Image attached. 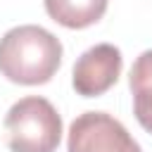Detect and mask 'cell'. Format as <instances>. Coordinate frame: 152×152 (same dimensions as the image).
<instances>
[{
	"label": "cell",
	"instance_id": "6da1fadb",
	"mask_svg": "<svg viewBox=\"0 0 152 152\" xmlns=\"http://www.w3.org/2000/svg\"><path fill=\"white\" fill-rule=\"evenodd\" d=\"M62 43L43 26L24 24L0 38V74L19 86L48 83L62 64Z\"/></svg>",
	"mask_w": 152,
	"mask_h": 152
},
{
	"label": "cell",
	"instance_id": "7a4b0ae2",
	"mask_svg": "<svg viewBox=\"0 0 152 152\" xmlns=\"http://www.w3.org/2000/svg\"><path fill=\"white\" fill-rule=\"evenodd\" d=\"M12 152H55L62 140V116L50 100L28 95L14 102L2 121Z\"/></svg>",
	"mask_w": 152,
	"mask_h": 152
},
{
	"label": "cell",
	"instance_id": "3957f363",
	"mask_svg": "<svg viewBox=\"0 0 152 152\" xmlns=\"http://www.w3.org/2000/svg\"><path fill=\"white\" fill-rule=\"evenodd\" d=\"M66 152H142L126 126L107 112H86L69 126Z\"/></svg>",
	"mask_w": 152,
	"mask_h": 152
},
{
	"label": "cell",
	"instance_id": "277c9868",
	"mask_svg": "<svg viewBox=\"0 0 152 152\" xmlns=\"http://www.w3.org/2000/svg\"><path fill=\"white\" fill-rule=\"evenodd\" d=\"M121 69H124V57L116 45L112 43L93 45L74 64V74H71L74 90L83 97H100L119 81Z\"/></svg>",
	"mask_w": 152,
	"mask_h": 152
},
{
	"label": "cell",
	"instance_id": "5b68a950",
	"mask_svg": "<svg viewBox=\"0 0 152 152\" xmlns=\"http://www.w3.org/2000/svg\"><path fill=\"white\" fill-rule=\"evenodd\" d=\"M109 0H45V12L64 28H88L107 12Z\"/></svg>",
	"mask_w": 152,
	"mask_h": 152
},
{
	"label": "cell",
	"instance_id": "8992f818",
	"mask_svg": "<svg viewBox=\"0 0 152 152\" xmlns=\"http://www.w3.org/2000/svg\"><path fill=\"white\" fill-rule=\"evenodd\" d=\"M128 86L133 93V114L138 124L152 133V50H145L133 62Z\"/></svg>",
	"mask_w": 152,
	"mask_h": 152
}]
</instances>
